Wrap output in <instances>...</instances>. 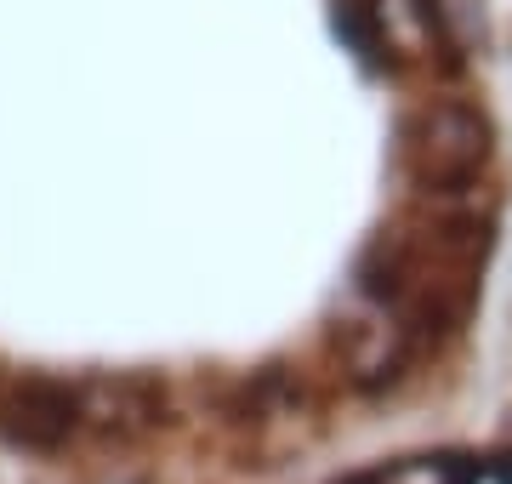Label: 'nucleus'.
<instances>
[{"instance_id": "nucleus-1", "label": "nucleus", "mask_w": 512, "mask_h": 484, "mask_svg": "<svg viewBox=\"0 0 512 484\" xmlns=\"http://www.w3.org/2000/svg\"><path fill=\"white\" fill-rule=\"evenodd\" d=\"M92 433L86 382L69 376H18L0 382V445L23 456H63Z\"/></svg>"}, {"instance_id": "nucleus-2", "label": "nucleus", "mask_w": 512, "mask_h": 484, "mask_svg": "<svg viewBox=\"0 0 512 484\" xmlns=\"http://www.w3.org/2000/svg\"><path fill=\"white\" fill-rule=\"evenodd\" d=\"M404 160L416 171V183L461 188L490 160V126L473 103H433L416 120H404Z\"/></svg>"}, {"instance_id": "nucleus-5", "label": "nucleus", "mask_w": 512, "mask_h": 484, "mask_svg": "<svg viewBox=\"0 0 512 484\" xmlns=\"http://www.w3.org/2000/svg\"><path fill=\"white\" fill-rule=\"evenodd\" d=\"M495 479L512 484V450H501V456H495Z\"/></svg>"}, {"instance_id": "nucleus-4", "label": "nucleus", "mask_w": 512, "mask_h": 484, "mask_svg": "<svg viewBox=\"0 0 512 484\" xmlns=\"http://www.w3.org/2000/svg\"><path fill=\"white\" fill-rule=\"evenodd\" d=\"M484 467L473 456H456V450H439V456H404V462H382L370 473H353L348 484H478Z\"/></svg>"}, {"instance_id": "nucleus-3", "label": "nucleus", "mask_w": 512, "mask_h": 484, "mask_svg": "<svg viewBox=\"0 0 512 484\" xmlns=\"http://www.w3.org/2000/svg\"><path fill=\"white\" fill-rule=\"evenodd\" d=\"M336 35L365 57L370 69L393 63V23H387V0H336Z\"/></svg>"}]
</instances>
